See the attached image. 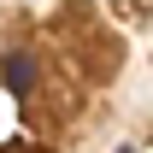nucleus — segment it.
Wrapping results in <instances>:
<instances>
[{"label":"nucleus","instance_id":"nucleus-1","mask_svg":"<svg viewBox=\"0 0 153 153\" xmlns=\"http://www.w3.org/2000/svg\"><path fill=\"white\" fill-rule=\"evenodd\" d=\"M36 82H41V59H30V53H6L0 59V88H12L18 100H30Z\"/></svg>","mask_w":153,"mask_h":153}]
</instances>
